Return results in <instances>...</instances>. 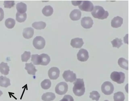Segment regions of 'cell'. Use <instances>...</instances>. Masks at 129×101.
<instances>
[{"label":"cell","instance_id":"22","mask_svg":"<svg viewBox=\"0 0 129 101\" xmlns=\"http://www.w3.org/2000/svg\"><path fill=\"white\" fill-rule=\"evenodd\" d=\"M53 9L50 5L45 6L42 9V12L43 14L46 16L51 15L53 12Z\"/></svg>","mask_w":129,"mask_h":101},{"label":"cell","instance_id":"8","mask_svg":"<svg viewBox=\"0 0 129 101\" xmlns=\"http://www.w3.org/2000/svg\"><path fill=\"white\" fill-rule=\"evenodd\" d=\"M62 77L67 82H72L76 79V74L70 70L64 71L62 74Z\"/></svg>","mask_w":129,"mask_h":101},{"label":"cell","instance_id":"32","mask_svg":"<svg viewBox=\"0 0 129 101\" xmlns=\"http://www.w3.org/2000/svg\"><path fill=\"white\" fill-rule=\"evenodd\" d=\"M30 52L25 51L23 54L21 55V60L23 62H26L30 57Z\"/></svg>","mask_w":129,"mask_h":101},{"label":"cell","instance_id":"7","mask_svg":"<svg viewBox=\"0 0 129 101\" xmlns=\"http://www.w3.org/2000/svg\"><path fill=\"white\" fill-rule=\"evenodd\" d=\"M79 8L81 10L86 12H91L94 6L91 2L89 1H82L78 6Z\"/></svg>","mask_w":129,"mask_h":101},{"label":"cell","instance_id":"12","mask_svg":"<svg viewBox=\"0 0 129 101\" xmlns=\"http://www.w3.org/2000/svg\"><path fill=\"white\" fill-rule=\"evenodd\" d=\"M84 43L82 38H76L71 39L70 44L73 48H79L82 47Z\"/></svg>","mask_w":129,"mask_h":101},{"label":"cell","instance_id":"13","mask_svg":"<svg viewBox=\"0 0 129 101\" xmlns=\"http://www.w3.org/2000/svg\"><path fill=\"white\" fill-rule=\"evenodd\" d=\"M123 23V19L119 16L115 17L112 20L111 26L113 28L120 27Z\"/></svg>","mask_w":129,"mask_h":101},{"label":"cell","instance_id":"17","mask_svg":"<svg viewBox=\"0 0 129 101\" xmlns=\"http://www.w3.org/2000/svg\"><path fill=\"white\" fill-rule=\"evenodd\" d=\"M55 98V94L50 92L44 93L42 96V99L44 101H51L53 100Z\"/></svg>","mask_w":129,"mask_h":101},{"label":"cell","instance_id":"21","mask_svg":"<svg viewBox=\"0 0 129 101\" xmlns=\"http://www.w3.org/2000/svg\"><path fill=\"white\" fill-rule=\"evenodd\" d=\"M16 8L18 12L21 13H24L27 10V5L24 3L20 2L16 4Z\"/></svg>","mask_w":129,"mask_h":101},{"label":"cell","instance_id":"25","mask_svg":"<svg viewBox=\"0 0 129 101\" xmlns=\"http://www.w3.org/2000/svg\"><path fill=\"white\" fill-rule=\"evenodd\" d=\"M113 98L114 101H124L125 95L122 92L119 91L114 94Z\"/></svg>","mask_w":129,"mask_h":101},{"label":"cell","instance_id":"28","mask_svg":"<svg viewBox=\"0 0 129 101\" xmlns=\"http://www.w3.org/2000/svg\"><path fill=\"white\" fill-rule=\"evenodd\" d=\"M122 40L121 38H116L111 41L113 47H116L119 48L123 44Z\"/></svg>","mask_w":129,"mask_h":101},{"label":"cell","instance_id":"20","mask_svg":"<svg viewBox=\"0 0 129 101\" xmlns=\"http://www.w3.org/2000/svg\"><path fill=\"white\" fill-rule=\"evenodd\" d=\"M11 85L9 79L6 76H0V85L1 86L7 87Z\"/></svg>","mask_w":129,"mask_h":101},{"label":"cell","instance_id":"35","mask_svg":"<svg viewBox=\"0 0 129 101\" xmlns=\"http://www.w3.org/2000/svg\"><path fill=\"white\" fill-rule=\"evenodd\" d=\"M4 13L3 10L0 8V21H1L4 18Z\"/></svg>","mask_w":129,"mask_h":101},{"label":"cell","instance_id":"4","mask_svg":"<svg viewBox=\"0 0 129 101\" xmlns=\"http://www.w3.org/2000/svg\"><path fill=\"white\" fill-rule=\"evenodd\" d=\"M101 90L105 94L108 95L112 94L114 90V86L110 82L106 81L104 82L101 86Z\"/></svg>","mask_w":129,"mask_h":101},{"label":"cell","instance_id":"33","mask_svg":"<svg viewBox=\"0 0 129 101\" xmlns=\"http://www.w3.org/2000/svg\"><path fill=\"white\" fill-rule=\"evenodd\" d=\"M5 8H11L15 5V1H5L3 4Z\"/></svg>","mask_w":129,"mask_h":101},{"label":"cell","instance_id":"2","mask_svg":"<svg viewBox=\"0 0 129 101\" xmlns=\"http://www.w3.org/2000/svg\"><path fill=\"white\" fill-rule=\"evenodd\" d=\"M91 14L94 18L102 20L107 18L109 15L107 11L105 10L102 7L99 6L94 7Z\"/></svg>","mask_w":129,"mask_h":101},{"label":"cell","instance_id":"36","mask_svg":"<svg viewBox=\"0 0 129 101\" xmlns=\"http://www.w3.org/2000/svg\"><path fill=\"white\" fill-rule=\"evenodd\" d=\"M82 1H71L72 4L74 6H79L81 4Z\"/></svg>","mask_w":129,"mask_h":101},{"label":"cell","instance_id":"27","mask_svg":"<svg viewBox=\"0 0 129 101\" xmlns=\"http://www.w3.org/2000/svg\"><path fill=\"white\" fill-rule=\"evenodd\" d=\"M15 24V20L11 18L7 19L5 22V24L7 27L9 29L13 28Z\"/></svg>","mask_w":129,"mask_h":101},{"label":"cell","instance_id":"18","mask_svg":"<svg viewBox=\"0 0 129 101\" xmlns=\"http://www.w3.org/2000/svg\"><path fill=\"white\" fill-rule=\"evenodd\" d=\"M41 58L40 65H47L50 61V57L47 54H42L40 55Z\"/></svg>","mask_w":129,"mask_h":101},{"label":"cell","instance_id":"16","mask_svg":"<svg viewBox=\"0 0 129 101\" xmlns=\"http://www.w3.org/2000/svg\"><path fill=\"white\" fill-rule=\"evenodd\" d=\"M25 69L27 71L29 74L33 75H35L36 72L37 71L35 67L31 63H26Z\"/></svg>","mask_w":129,"mask_h":101},{"label":"cell","instance_id":"5","mask_svg":"<svg viewBox=\"0 0 129 101\" xmlns=\"http://www.w3.org/2000/svg\"><path fill=\"white\" fill-rule=\"evenodd\" d=\"M33 44L36 48L41 49L44 47L45 45V41L42 37L37 36L33 40Z\"/></svg>","mask_w":129,"mask_h":101},{"label":"cell","instance_id":"6","mask_svg":"<svg viewBox=\"0 0 129 101\" xmlns=\"http://www.w3.org/2000/svg\"><path fill=\"white\" fill-rule=\"evenodd\" d=\"M68 86L65 82H62L58 84L56 86L55 91L56 93L60 95L65 94L68 90Z\"/></svg>","mask_w":129,"mask_h":101},{"label":"cell","instance_id":"10","mask_svg":"<svg viewBox=\"0 0 129 101\" xmlns=\"http://www.w3.org/2000/svg\"><path fill=\"white\" fill-rule=\"evenodd\" d=\"M93 24V20L89 17H85L82 18L81 20V25L85 28H90L92 27Z\"/></svg>","mask_w":129,"mask_h":101},{"label":"cell","instance_id":"31","mask_svg":"<svg viewBox=\"0 0 129 101\" xmlns=\"http://www.w3.org/2000/svg\"><path fill=\"white\" fill-rule=\"evenodd\" d=\"M89 97L92 100L98 101L100 97V95L99 92L96 91H93L90 93Z\"/></svg>","mask_w":129,"mask_h":101},{"label":"cell","instance_id":"24","mask_svg":"<svg viewBox=\"0 0 129 101\" xmlns=\"http://www.w3.org/2000/svg\"><path fill=\"white\" fill-rule=\"evenodd\" d=\"M46 26V23L42 21L35 22L32 24V27L35 29L38 30L44 29Z\"/></svg>","mask_w":129,"mask_h":101},{"label":"cell","instance_id":"3","mask_svg":"<svg viewBox=\"0 0 129 101\" xmlns=\"http://www.w3.org/2000/svg\"><path fill=\"white\" fill-rule=\"evenodd\" d=\"M110 78L113 81L119 84L123 83L125 79V75L121 72L114 71L112 73Z\"/></svg>","mask_w":129,"mask_h":101},{"label":"cell","instance_id":"26","mask_svg":"<svg viewBox=\"0 0 129 101\" xmlns=\"http://www.w3.org/2000/svg\"><path fill=\"white\" fill-rule=\"evenodd\" d=\"M27 18V14L26 13H20L18 12L16 14V20L18 22L21 23L24 22Z\"/></svg>","mask_w":129,"mask_h":101},{"label":"cell","instance_id":"15","mask_svg":"<svg viewBox=\"0 0 129 101\" xmlns=\"http://www.w3.org/2000/svg\"><path fill=\"white\" fill-rule=\"evenodd\" d=\"M34 32V29L33 28L31 27L26 28L23 29L22 34L25 38L28 39L33 37Z\"/></svg>","mask_w":129,"mask_h":101},{"label":"cell","instance_id":"34","mask_svg":"<svg viewBox=\"0 0 129 101\" xmlns=\"http://www.w3.org/2000/svg\"><path fill=\"white\" fill-rule=\"evenodd\" d=\"M59 101H74L73 97L70 95H65L63 98Z\"/></svg>","mask_w":129,"mask_h":101},{"label":"cell","instance_id":"11","mask_svg":"<svg viewBox=\"0 0 129 101\" xmlns=\"http://www.w3.org/2000/svg\"><path fill=\"white\" fill-rule=\"evenodd\" d=\"M60 71L57 67H53L51 68L48 72V76L52 80L57 79L59 76Z\"/></svg>","mask_w":129,"mask_h":101},{"label":"cell","instance_id":"38","mask_svg":"<svg viewBox=\"0 0 129 101\" xmlns=\"http://www.w3.org/2000/svg\"><path fill=\"white\" fill-rule=\"evenodd\" d=\"M104 101H108L107 100H104Z\"/></svg>","mask_w":129,"mask_h":101},{"label":"cell","instance_id":"19","mask_svg":"<svg viewBox=\"0 0 129 101\" xmlns=\"http://www.w3.org/2000/svg\"><path fill=\"white\" fill-rule=\"evenodd\" d=\"M10 71L9 67L7 63L2 62L0 64V72L2 74L7 75L9 74Z\"/></svg>","mask_w":129,"mask_h":101},{"label":"cell","instance_id":"30","mask_svg":"<svg viewBox=\"0 0 129 101\" xmlns=\"http://www.w3.org/2000/svg\"><path fill=\"white\" fill-rule=\"evenodd\" d=\"M51 82L49 79H45L41 83L42 87L44 89H47L51 86Z\"/></svg>","mask_w":129,"mask_h":101},{"label":"cell","instance_id":"37","mask_svg":"<svg viewBox=\"0 0 129 101\" xmlns=\"http://www.w3.org/2000/svg\"><path fill=\"white\" fill-rule=\"evenodd\" d=\"M3 94V93L2 91L0 90V96Z\"/></svg>","mask_w":129,"mask_h":101},{"label":"cell","instance_id":"29","mask_svg":"<svg viewBox=\"0 0 129 101\" xmlns=\"http://www.w3.org/2000/svg\"><path fill=\"white\" fill-rule=\"evenodd\" d=\"M31 61L34 65H40L41 59L40 55L37 54L32 55L31 57Z\"/></svg>","mask_w":129,"mask_h":101},{"label":"cell","instance_id":"9","mask_svg":"<svg viewBox=\"0 0 129 101\" xmlns=\"http://www.w3.org/2000/svg\"><path fill=\"white\" fill-rule=\"evenodd\" d=\"M78 60L81 62L87 61L89 58L88 53L86 49L81 48L80 49L77 54Z\"/></svg>","mask_w":129,"mask_h":101},{"label":"cell","instance_id":"23","mask_svg":"<svg viewBox=\"0 0 129 101\" xmlns=\"http://www.w3.org/2000/svg\"><path fill=\"white\" fill-rule=\"evenodd\" d=\"M118 64L122 68L128 70V61L123 58H121L118 60Z\"/></svg>","mask_w":129,"mask_h":101},{"label":"cell","instance_id":"1","mask_svg":"<svg viewBox=\"0 0 129 101\" xmlns=\"http://www.w3.org/2000/svg\"><path fill=\"white\" fill-rule=\"evenodd\" d=\"M73 84L74 85L73 88V91L74 94L78 96L83 95L85 90L83 79L77 78Z\"/></svg>","mask_w":129,"mask_h":101},{"label":"cell","instance_id":"14","mask_svg":"<svg viewBox=\"0 0 129 101\" xmlns=\"http://www.w3.org/2000/svg\"><path fill=\"white\" fill-rule=\"evenodd\" d=\"M81 16V13L79 9H75L72 11L70 14V17L73 21H77L79 20Z\"/></svg>","mask_w":129,"mask_h":101}]
</instances>
